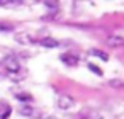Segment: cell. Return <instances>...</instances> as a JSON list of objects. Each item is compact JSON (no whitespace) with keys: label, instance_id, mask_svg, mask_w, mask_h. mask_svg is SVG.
I'll return each mask as SVG.
<instances>
[{"label":"cell","instance_id":"1","mask_svg":"<svg viewBox=\"0 0 124 119\" xmlns=\"http://www.w3.org/2000/svg\"><path fill=\"white\" fill-rule=\"evenodd\" d=\"M2 65H4V68H5L9 73H17V71H21V63H19L17 56H14V55L5 56Z\"/></svg>","mask_w":124,"mask_h":119},{"label":"cell","instance_id":"2","mask_svg":"<svg viewBox=\"0 0 124 119\" xmlns=\"http://www.w3.org/2000/svg\"><path fill=\"white\" fill-rule=\"evenodd\" d=\"M56 105H58L60 109L66 111V109H70V107L75 105V99H73L71 95H61V97L56 100Z\"/></svg>","mask_w":124,"mask_h":119},{"label":"cell","instance_id":"3","mask_svg":"<svg viewBox=\"0 0 124 119\" xmlns=\"http://www.w3.org/2000/svg\"><path fill=\"white\" fill-rule=\"evenodd\" d=\"M16 41L19 44H34L36 43V39L29 32H16Z\"/></svg>","mask_w":124,"mask_h":119},{"label":"cell","instance_id":"4","mask_svg":"<svg viewBox=\"0 0 124 119\" xmlns=\"http://www.w3.org/2000/svg\"><path fill=\"white\" fill-rule=\"evenodd\" d=\"M107 44L112 46V48H119V46L124 44V38H122L121 34H110V36L107 38Z\"/></svg>","mask_w":124,"mask_h":119},{"label":"cell","instance_id":"5","mask_svg":"<svg viewBox=\"0 0 124 119\" xmlns=\"http://www.w3.org/2000/svg\"><path fill=\"white\" fill-rule=\"evenodd\" d=\"M60 60H61L65 65H68V66H77V65H78V58H77L75 55H70V53H63V55L60 56Z\"/></svg>","mask_w":124,"mask_h":119},{"label":"cell","instance_id":"6","mask_svg":"<svg viewBox=\"0 0 124 119\" xmlns=\"http://www.w3.org/2000/svg\"><path fill=\"white\" fill-rule=\"evenodd\" d=\"M12 112V107L5 102V100H0V119H7Z\"/></svg>","mask_w":124,"mask_h":119},{"label":"cell","instance_id":"7","mask_svg":"<svg viewBox=\"0 0 124 119\" xmlns=\"http://www.w3.org/2000/svg\"><path fill=\"white\" fill-rule=\"evenodd\" d=\"M41 44H43L44 48H56V46H60L58 41L53 39V38H43V39H41Z\"/></svg>","mask_w":124,"mask_h":119},{"label":"cell","instance_id":"8","mask_svg":"<svg viewBox=\"0 0 124 119\" xmlns=\"http://www.w3.org/2000/svg\"><path fill=\"white\" fill-rule=\"evenodd\" d=\"M19 4H22L21 0H0V7H14Z\"/></svg>","mask_w":124,"mask_h":119},{"label":"cell","instance_id":"9","mask_svg":"<svg viewBox=\"0 0 124 119\" xmlns=\"http://www.w3.org/2000/svg\"><path fill=\"white\" fill-rule=\"evenodd\" d=\"M90 53H92L93 56H99L102 61H107V60H109V55H107V53H104V51H100V49H92Z\"/></svg>","mask_w":124,"mask_h":119},{"label":"cell","instance_id":"10","mask_svg":"<svg viewBox=\"0 0 124 119\" xmlns=\"http://www.w3.org/2000/svg\"><path fill=\"white\" fill-rule=\"evenodd\" d=\"M82 119H102V116L97 114V112H93V111H88V112L82 114Z\"/></svg>","mask_w":124,"mask_h":119},{"label":"cell","instance_id":"11","mask_svg":"<svg viewBox=\"0 0 124 119\" xmlns=\"http://www.w3.org/2000/svg\"><path fill=\"white\" fill-rule=\"evenodd\" d=\"M109 85H110V87H114V88H121V87L124 85V82H122V80H119V78H114V80H109Z\"/></svg>","mask_w":124,"mask_h":119},{"label":"cell","instance_id":"12","mask_svg":"<svg viewBox=\"0 0 124 119\" xmlns=\"http://www.w3.org/2000/svg\"><path fill=\"white\" fill-rule=\"evenodd\" d=\"M22 116H32V109L31 107H27V105H24V107H21V111H19Z\"/></svg>","mask_w":124,"mask_h":119},{"label":"cell","instance_id":"13","mask_svg":"<svg viewBox=\"0 0 124 119\" xmlns=\"http://www.w3.org/2000/svg\"><path fill=\"white\" fill-rule=\"evenodd\" d=\"M48 9H58V2H53V0H46V2H43Z\"/></svg>","mask_w":124,"mask_h":119},{"label":"cell","instance_id":"14","mask_svg":"<svg viewBox=\"0 0 124 119\" xmlns=\"http://www.w3.org/2000/svg\"><path fill=\"white\" fill-rule=\"evenodd\" d=\"M88 68H90L93 73H97V75H102V70H100L99 66H95V65H92V63H90V65H88Z\"/></svg>","mask_w":124,"mask_h":119},{"label":"cell","instance_id":"15","mask_svg":"<svg viewBox=\"0 0 124 119\" xmlns=\"http://www.w3.org/2000/svg\"><path fill=\"white\" fill-rule=\"evenodd\" d=\"M0 31H14V27L12 26H9V24H0Z\"/></svg>","mask_w":124,"mask_h":119},{"label":"cell","instance_id":"16","mask_svg":"<svg viewBox=\"0 0 124 119\" xmlns=\"http://www.w3.org/2000/svg\"><path fill=\"white\" fill-rule=\"evenodd\" d=\"M17 97H19V100H22V102H26V100H31V95H26V94H19Z\"/></svg>","mask_w":124,"mask_h":119}]
</instances>
